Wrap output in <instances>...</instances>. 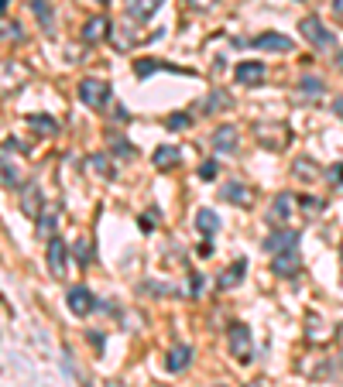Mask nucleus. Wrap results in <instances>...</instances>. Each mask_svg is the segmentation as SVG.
<instances>
[{"label": "nucleus", "instance_id": "a211bd4d", "mask_svg": "<svg viewBox=\"0 0 343 387\" xmlns=\"http://www.w3.org/2000/svg\"><path fill=\"white\" fill-rule=\"evenodd\" d=\"M158 7H161V0H127V11H131V18H137V21H148Z\"/></svg>", "mask_w": 343, "mask_h": 387}, {"label": "nucleus", "instance_id": "9d476101", "mask_svg": "<svg viewBox=\"0 0 343 387\" xmlns=\"http://www.w3.org/2000/svg\"><path fill=\"white\" fill-rule=\"evenodd\" d=\"M234 79H237L240 86H261L264 82V65L261 62H240L237 69H234Z\"/></svg>", "mask_w": 343, "mask_h": 387}, {"label": "nucleus", "instance_id": "72a5a7b5", "mask_svg": "<svg viewBox=\"0 0 343 387\" xmlns=\"http://www.w3.org/2000/svg\"><path fill=\"white\" fill-rule=\"evenodd\" d=\"M326 179L333 182V185H343V161H340V165H333V168L326 172Z\"/></svg>", "mask_w": 343, "mask_h": 387}, {"label": "nucleus", "instance_id": "ea45409f", "mask_svg": "<svg viewBox=\"0 0 343 387\" xmlns=\"http://www.w3.org/2000/svg\"><path fill=\"white\" fill-rule=\"evenodd\" d=\"M333 14H337V18H343V0H333Z\"/></svg>", "mask_w": 343, "mask_h": 387}, {"label": "nucleus", "instance_id": "2f4dec72", "mask_svg": "<svg viewBox=\"0 0 343 387\" xmlns=\"http://www.w3.org/2000/svg\"><path fill=\"white\" fill-rule=\"evenodd\" d=\"M73 254H76V260H80V264H89V243H86V240H80V243L73 247Z\"/></svg>", "mask_w": 343, "mask_h": 387}, {"label": "nucleus", "instance_id": "4c0bfd02", "mask_svg": "<svg viewBox=\"0 0 343 387\" xmlns=\"http://www.w3.org/2000/svg\"><path fill=\"white\" fill-rule=\"evenodd\" d=\"M189 4H192V7H196V11H206V7H213V4H216V0H189Z\"/></svg>", "mask_w": 343, "mask_h": 387}, {"label": "nucleus", "instance_id": "0eeeda50", "mask_svg": "<svg viewBox=\"0 0 343 387\" xmlns=\"http://www.w3.org/2000/svg\"><path fill=\"white\" fill-rule=\"evenodd\" d=\"M66 260H69V247L58 236H49V271H52V278H66Z\"/></svg>", "mask_w": 343, "mask_h": 387}, {"label": "nucleus", "instance_id": "2eb2a0df", "mask_svg": "<svg viewBox=\"0 0 343 387\" xmlns=\"http://www.w3.org/2000/svg\"><path fill=\"white\" fill-rule=\"evenodd\" d=\"M244 271H247V260L240 258V260H234L223 274H220V281H216V284H220L223 291H230V288H237V284L244 281Z\"/></svg>", "mask_w": 343, "mask_h": 387}, {"label": "nucleus", "instance_id": "5701e85b", "mask_svg": "<svg viewBox=\"0 0 343 387\" xmlns=\"http://www.w3.org/2000/svg\"><path fill=\"white\" fill-rule=\"evenodd\" d=\"M89 168H93V172H100L104 179H113V175H117V172L110 168V158H106V155H93V158H89Z\"/></svg>", "mask_w": 343, "mask_h": 387}, {"label": "nucleus", "instance_id": "c85d7f7f", "mask_svg": "<svg viewBox=\"0 0 343 387\" xmlns=\"http://www.w3.org/2000/svg\"><path fill=\"white\" fill-rule=\"evenodd\" d=\"M158 69H168V65H161V62H137V65H134L137 76H148V72H158Z\"/></svg>", "mask_w": 343, "mask_h": 387}, {"label": "nucleus", "instance_id": "423d86ee", "mask_svg": "<svg viewBox=\"0 0 343 387\" xmlns=\"http://www.w3.org/2000/svg\"><path fill=\"white\" fill-rule=\"evenodd\" d=\"M66 302H69V312H73V315H89V312H93V305H96L93 291H89V288H82V284L69 288Z\"/></svg>", "mask_w": 343, "mask_h": 387}, {"label": "nucleus", "instance_id": "f3484780", "mask_svg": "<svg viewBox=\"0 0 343 387\" xmlns=\"http://www.w3.org/2000/svg\"><path fill=\"white\" fill-rule=\"evenodd\" d=\"M189 360H192V350H189V346H175V350H168V357H165V370H168V374H179V370L189 367Z\"/></svg>", "mask_w": 343, "mask_h": 387}, {"label": "nucleus", "instance_id": "aec40b11", "mask_svg": "<svg viewBox=\"0 0 343 387\" xmlns=\"http://www.w3.org/2000/svg\"><path fill=\"white\" fill-rule=\"evenodd\" d=\"M27 124L38 130V134H49V137L58 134V124H55L52 117H45V113H31V117H27Z\"/></svg>", "mask_w": 343, "mask_h": 387}, {"label": "nucleus", "instance_id": "7c9ffc66", "mask_svg": "<svg viewBox=\"0 0 343 387\" xmlns=\"http://www.w3.org/2000/svg\"><path fill=\"white\" fill-rule=\"evenodd\" d=\"M199 179H203V182L216 179V161H203V165H199Z\"/></svg>", "mask_w": 343, "mask_h": 387}, {"label": "nucleus", "instance_id": "f704fd0d", "mask_svg": "<svg viewBox=\"0 0 343 387\" xmlns=\"http://www.w3.org/2000/svg\"><path fill=\"white\" fill-rule=\"evenodd\" d=\"M302 206H306V212H319V209H323V199H313V196H306V199H302Z\"/></svg>", "mask_w": 343, "mask_h": 387}, {"label": "nucleus", "instance_id": "dca6fc26", "mask_svg": "<svg viewBox=\"0 0 343 387\" xmlns=\"http://www.w3.org/2000/svg\"><path fill=\"white\" fill-rule=\"evenodd\" d=\"M271 271H275V274H282V278L295 274V271H299V254H295V250L275 254V260H271Z\"/></svg>", "mask_w": 343, "mask_h": 387}, {"label": "nucleus", "instance_id": "39448f33", "mask_svg": "<svg viewBox=\"0 0 343 387\" xmlns=\"http://www.w3.org/2000/svg\"><path fill=\"white\" fill-rule=\"evenodd\" d=\"M292 209H295V199H292L289 192H278L275 203H271V212H268V223H271L275 230H278V227H289Z\"/></svg>", "mask_w": 343, "mask_h": 387}, {"label": "nucleus", "instance_id": "4468645a", "mask_svg": "<svg viewBox=\"0 0 343 387\" xmlns=\"http://www.w3.org/2000/svg\"><path fill=\"white\" fill-rule=\"evenodd\" d=\"M179 161H182V151H179V148H172V144H161L158 151H155V158H151V165H155V168H161V172L175 168Z\"/></svg>", "mask_w": 343, "mask_h": 387}, {"label": "nucleus", "instance_id": "c9c22d12", "mask_svg": "<svg viewBox=\"0 0 343 387\" xmlns=\"http://www.w3.org/2000/svg\"><path fill=\"white\" fill-rule=\"evenodd\" d=\"M113 148H117V155L134 158V148H131V144H124V141H113Z\"/></svg>", "mask_w": 343, "mask_h": 387}, {"label": "nucleus", "instance_id": "1a4fd4ad", "mask_svg": "<svg viewBox=\"0 0 343 387\" xmlns=\"http://www.w3.org/2000/svg\"><path fill=\"white\" fill-rule=\"evenodd\" d=\"M21 212L27 220H42V189L35 182H27L25 192H21Z\"/></svg>", "mask_w": 343, "mask_h": 387}, {"label": "nucleus", "instance_id": "393cba45", "mask_svg": "<svg viewBox=\"0 0 343 387\" xmlns=\"http://www.w3.org/2000/svg\"><path fill=\"white\" fill-rule=\"evenodd\" d=\"M14 185H18V168H14V165H11V158L4 155V189H7V192H11V189H14Z\"/></svg>", "mask_w": 343, "mask_h": 387}, {"label": "nucleus", "instance_id": "a878e982", "mask_svg": "<svg viewBox=\"0 0 343 387\" xmlns=\"http://www.w3.org/2000/svg\"><path fill=\"white\" fill-rule=\"evenodd\" d=\"M189 124H192V117H189V113H172V117L165 120V127H168V130H185Z\"/></svg>", "mask_w": 343, "mask_h": 387}, {"label": "nucleus", "instance_id": "cd10ccee", "mask_svg": "<svg viewBox=\"0 0 343 387\" xmlns=\"http://www.w3.org/2000/svg\"><path fill=\"white\" fill-rule=\"evenodd\" d=\"M155 227H158V209L141 212V230H155Z\"/></svg>", "mask_w": 343, "mask_h": 387}, {"label": "nucleus", "instance_id": "9b49d317", "mask_svg": "<svg viewBox=\"0 0 343 387\" xmlns=\"http://www.w3.org/2000/svg\"><path fill=\"white\" fill-rule=\"evenodd\" d=\"M220 196H223L227 203H234V206H240V209L254 206V196H251V189H247V185H240V182H227Z\"/></svg>", "mask_w": 343, "mask_h": 387}, {"label": "nucleus", "instance_id": "6e6552de", "mask_svg": "<svg viewBox=\"0 0 343 387\" xmlns=\"http://www.w3.org/2000/svg\"><path fill=\"white\" fill-rule=\"evenodd\" d=\"M251 45H254V49H261V52H292V49H295V42H292L289 34H275V31L258 34Z\"/></svg>", "mask_w": 343, "mask_h": 387}, {"label": "nucleus", "instance_id": "4be33fe9", "mask_svg": "<svg viewBox=\"0 0 343 387\" xmlns=\"http://www.w3.org/2000/svg\"><path fill=\"white\" fill-rule=\"evenodd\" d=\"M299 89H302V93H306V96H323V93H326V86H323V79H316V76H306L302 79V82H299Z\"/></svg>", "mask_w": 343, "mask_h": 387}, {"label": "nucleus", "instance_id": "f03ea898", "mask_svg": "<svg viewBox=\"0 0 343 387\" xmlns=\"http://www.w3.org/2000/svg\"><path fill=\"white\" fill-rule=\"evenodd\" d=\"M230 353L237 357V363H251L254 360V339H251V329L244 322H234L230 326Z\"/></svg>", "mask_w": 343, "mask_h": 387}, {"label": "nucleus", "instance_id": "79ce46f5", "mask_svg": "<svg viewBox=\"0 0 343 387\" xmlns=\"http://www.w3.org/2000/svg\"><path fill=\"white\" fill-rule=\"evenodd\" d=\"M106 387H127L124 381H106Z\"/></svg>", "mask_w": 343, "mask_h": 387}, {"label": "nucleus", "instance_id": "f8f14e48", "mask_svg": "<svg viewBox=\"0 0 343 387\" xmlns=\"http://www.w3.org/2000/svg\"><path fill=\"white\" fill-rule=\"evenodd\" d=\"M213 148H216L220 155H234V151H237V130L230 127V124L216 127V134H213Z\"/></svg>", "mask_w": 343, "mask_h": 387}, {"label": "nucleus", "instance_id": "e433bc0d", "mask_svg": "<svg viewBox=\"0 0 343 387\" xmlns=\"http://www.w3.org/2000/svg\"><path fill=\"white\" fill-rule=\"evenodd\" d=\"M196 254H199V258H210V254H213V243H210V236H206V240H203V243L196 247Z\"/></svg>", "mask_w": 343, "mask_h": 387}, {"label": "nucleus", "instance_id": "c756f323", "mask_svg": "<svg viewBox=\"0 0 343 387\" xmlns=\"http://www.w3.org/2000/svg\"><path fill=\"white\" fill-rule=\"evenodd\" d=\"M4 38H7V42H11V38L21 42V25H18V21H4Z\"/></svg>", "mask_w": 343, "mask_h": 387}, {"label": "nucleus", "instance_id": "bb28decb", "mask_svg": "<svg viewBox=\"0 0 343 387\" xmlns=\"http://www.w3.org/2000/svg\"><path fill=\"white\" fill-rule=\"evenodd\" d=\"M309 165H313V161H309V158H299V161H295V175H299V179H316V168H309Z\"/></svg>", "mask_w": 343, "mask_h": 387}, {"label": "nucleus", "instance_id": "473e14b6", "mask_svg": "<svg viewBox=\"0 0 343 387\" xmlns=\"http://www.w3.org/2000/svg\"><path fill=\"white\" fill-rule=\"evenodd\" d=\"M230 100H227V93H213L210 100H206V113H213V106H227Z\"/></svg>", "mask_w": 343, "mask_h": 387}, {"label": "nucleus", "instance_id": "20e7f679", "mask_svg": "<svg viewBox=\"0 0 343 387\" xmlns=\"http://www.w3.org/2000/svg\"><path fill=\"white\" fill-rule=\"evenodd\" d=\"M302 38L309 42V45H316V49H330L333 45V34L323 27V21L319 18H302Z\"/></svg>", "mask_w": 343, "mask_h": 387}, {"label": "nucleus", "instance_id": "ddd939ff", "mask_svg": "<svg viewBox=\"0 0 343 387\" xmlns=\"http://www.w3.org/2000/svg\"><path fill=\"white\" fill-rule=\"evenodd\" d=\"M106 34H110V21H106V18H89L86 27H82V42H89V45L106 42Z\"/></svg>", "mask_w": 343, "mask_h": 387}, {"label": "nucleus", "instance_id": "a18cd8bd", "mask_svg": "<svg viewBox=\"0 0 343 387\" xmlns=\"http://www.w3.org/2000/svg\"><path fill=\"white\" fill-rule=\"evenodd\" d=\"M100 4H110V0H100Z\"/></svg>", "mask_w": 343, "mask_h": 387}, {"label": "nucleus", "instance_id": "6ab92c4d", "mask_svg": "<svg viewBox=\"0 0 343 387\" xmlns=\"http://www.w3.org/2000/svg\"><path fill=\"white\" fill-rule=\"evenodd\" d=\"M196 230L203 233V236H213V233L220 230V220H216L213 209H199V212H196Z\"/></svg>", "mask_w": 343, "mask_h": 387}, {"label": "nucleus", "instance_id": "a19ab883", "mask_svg": "<svg viewBox=\"0 0 343 387\" xmlns=\"http://www.w3.org/2000/svg\"><path fill=\"white\" fill-rule=\"evenodd\" d=\"M333 113H337V117H343V96L337 100V103H333Z\"/></svg>", "mask_w": 343, "mask_h": 387}, {"label": "nucleus", "instance_id": "7ed1b4c3", "mask_svg": "<svg viewBox=\"0 0 343 387\" xmlns=\"http://www.w3.org/2000/svg\"><path fill=\"white\" fill-rule=\"evenodd\" d=\"M295 243H299V233L289 230V227H278L275 233H268V236H264V250H268V254H285V250H295Z\"/></svg>", "mask_w": 343, "mask_h": 387}, {"label": "nucleus", "instance_id": "58836bf2", "mask_svg": "<svg viewBox=\"0 0 343 387\" xmlns=\"http://www.w3.org/2000/svg\"><path fill=\"white\" fill-rule=\"evenodd\" d=\"M199 288H203V278H199V274H192V295H199Z\"/></svg>", "mask_w": 343, "mask_h": 387}, {"label": "nucleus", "instance_id": "b1692460", "mask_svg": "<svg viewBox=\"0 0 343 387\" xmlns=\"http://www.w3.org/2000/svg\"><path fill=\"white\" fill-rule=\"evenodd\" d=\"M31 11H35V18L45 27L52 25V7H49V0H31Z\"/></svg>", "mask_w": 343, "mask_h": 387}, {"label": "nucleus", "instance_id": "412c9836", "mask_svg": "<svg viewBox=\"0 0 343 387\" xmlns=\"http://www.w3.org/2000/svg\"><path fill=\"white\" fill-rule=\"evenodd\" d=\"M55 227H58V209L42 212V220H38V233H42V236H55Z\"/></svg>", "mask_w": 343, "mask_h": 387}, {"label": "nucleus", "instance_id": "f257e3e1", "mask_svg": "<svg viewBox=\"0 0 343 387\" xmlns=\"http://www.w3.org/2000/svg\"><path fill=\"white\" fill-rule=\"evenodd\" d=\"M80 100L89 110H104L106 103H110V82L106 79H82L80 82Z\"/></svg>", "mask_w": 343, "mask_h": 387}, {"label": "nucleus", "instance_id": "c03bdc74", "mask_svg": "<svg viewBox=\"0 0 343 387\" xmlns=\"http://www.w3.org/2000/svg\"><path fill=\"white\" fill-rule=\"evenodd\" d=\"M213 387H227V384H213Z\"/></svg>", "mask_w": 343, "mask_h": 387}, {"label": "nucleus", "instance_id": "37998d69", "mask_svg": "<svg viewBox=\"0 0 343 387\" xmlns=\"http://www.w3.org/2000/svg\"><path fill=\"white\" fill-rule=\"evenodd\" d=\"M244 387H264V384L261 381H251V384H244Z\"/></svg>", "mask_w": 343, "mask_h": 387}]
</instances>
